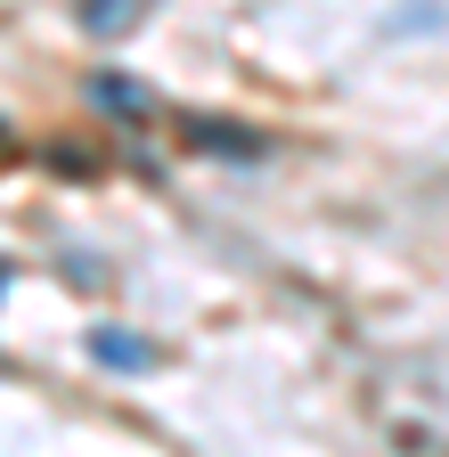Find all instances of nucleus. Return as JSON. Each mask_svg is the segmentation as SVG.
Instances as JSON below:
<instances>
[{
	"label": "nucleus",
	"mask_w": 449,
	"mask_h": 457,
	"mask_svg": "<svg viewBox=\"0 0 449 457\" xmlns=\"http://www.w3.org/2000/svg\"><path fill=\"white\" fill-rule=\"evenodd\" d=\"M147 0H82V33H123Z\"/></svg>",
	"instance_id": "nucleus-1"
},
{
	"label": "nucleus",
	"mask_w": 449,
	"mask_h": 457,
	"mask_svg": "<svg viewBox=\"0 0 449 457\" xmlns=\"http://www.w3.org/2000/svg\"><path fill=\"white\" fill-rule=\"evenodd\" d=\"M98 360H115V368H139L147 352H139V343H131V335H98Z\"/></svg>",
	"instance_id": "nucleus-2"
}]
</instances>
